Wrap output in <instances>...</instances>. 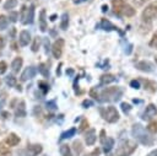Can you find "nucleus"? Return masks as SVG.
I'll use <instances>...</instances> for the list:
<instances>
[{
    "instance_id": "nucleus-46",
    "label": "nucleus",
    "mask_w": 157,
    "mask_h": 156,
    "mask_svg": "<svg viewBox=\"0 0 157 156\" xmlns=\"http://www.w3.org/2000/svg\"><path fill=\"white\" fill-rule=\"evenodd\" d=\"M47 107H48L49 109H55V108H56L54 101H49V102H47Z\"/></svg>"
},
{
    "instance_id": "nucleus-36",
    "label": "nucleus",
    "mask_w": 157,
    "mask_h": 156,
    "mask_svg": "<svg viewBox=\"0 0 157 156\" xmlns=\"http://www.w3.org/2000/svg\"><path fill=\"white\" fill-rule=\"evenodd\" d=\"M87 128H88V120H87V119H82V122H81V124H80L77 131H78V133H82V131H85Z\"/></svg>"
},
{
    "instance_id": "nucleus-26",
    "label": "nucleus",
    "mask_w": 157,
    "mask_h": 156,
    "mask_svg": "<svg viewBox=\"0 0 157 156\" xmlns=\"http://www.w3.org/2000/svg\"><path fill=\"white\" fill-rule=\"evenodd\" d=\"M76 131H77V129H76V128H70L69 130H66V131H64V133L61 134L60 139H61V140H63V139H69V138L74 136V135L76 134Z\"/></svg>"
},
{
    "instance_id": "nucleus-22",
    "label": "nucleus",
    "mask_w": 157,
    "mask_h": 156,
    "mask_svg": "<svg viewBox=\"0 0 157 156\" xmlns=\"http://www.w3.org/2000/svg\"><path fill=\"white\" fill-rule=\"evenodd\" d=\"M10 154H11V150H10L9 145L5 141H1L0 142V155L1 156H9Z\"/></svg>"
},
{
    "instance_id": "nucleus-61",
    "label": "nucleus",
    "mask_w": 157,
    "mask_h": 156,
    "mask_svg": "<svg viewBox=\"0 0 157 156\" xmlns=\"http://www.w3.org/2000/svg\"><path fill=\"white\" fill-rule=\"evenodd\" d=\"M44 156H48V155H44Z\"/></svg>"
},
{
    "instance_id": "nucleus-41",
    "label": "nucleus",
    "mask_w": 157,
    "mask_h": 156,
    "mask_svg": "<svg viewBox=\"0 0 157 156\" xmlns=\"http://www.w3.org/2000/svg\"><path fill=\"white\" fill-rule=\"evenodd\" d=\"M6 70H7V64H6L4 60H1V61H0V75H1V74H5Z\"/></svg>"
},
{
    "instance_id": "nucleus-27",
    "label": "nucleus",
    "mask_w": 157,
    "mask_h": 156,
    "mask_svg": "<svg viewBox=\"0 0 157 156\" xmlns=\"http://www.w3.org/2000/svg\"><path fill=\"white\" fill-rule=\"evenodd\" d=\"M69 26V15L67 14H63L61 16V22H60V28L61 29H66Z\"/></svg>"
},
{
    "instance_id": "nucleus-38",
    "label": "nucleus",
    "mask_w": 157,
    "mask_h": 156,
    "mask_svg": "<svg viewBox=\"0 0 157 156\" xmlns=\"http://www.w3.org/2000/svg\"><path fill=\"white\" fill-rule=\"evenodd\" d=\"M150 47L157 49V31L153 33V36H152V38H151V41H150Z\"/></svg>"
},
{
    "instance_id": "nucleus-40",
    "label": "nucleus",
    "mask_w": 157,
    "mask_h": 156,
    "mask_svg": "<svg viewBox=\"0 0 157 156\" xmlns=\"http://www.w3.org/2000/svg\"><path fill=\"white\" fill-rule=\"evenodd\" d=\"M105 140H107V136H105V130H104V129H102V130L99 131V141H101V144L103 145Z\"/></svg>"
},
{
    "instance_id": "nucleus-24",
    "label": "nucleus",
    "mask_w": 157,
    "mask_h": 156,
    "mask_svg": "<svg viewBox=\"0 0 157 156\" xmlns=\"http://www.w3.org/2000/svg\"><path fill=\"white\" fill-rule=\"evenodd\" d=\"M72 150H74V152L78 156L81 152H82V150H83V146H82V142L80 141V140H75L74 142H72Z\"/></svg>"
},
{
    "instance_id": "nucleus-42",
    "label": "nucleus",
    "mask_w": 157,
    "mask_h": 156,
    "mask_svg": "<svg viewBox=\"0 0 157 156\" xmlns=\"http://www.w3.org/2000/svg\"><path fill=\"white\" fill-rule=\"evenodd\" d=\"M90 96L93 97L94 99H98V98H99V95H98V92H97V88H94V87L91 88V90H90Z\"/></svg>"
},
{
    "instance_id": "nucleus-20",
    "label": "nucleus",
    "mask_w": 157,
    "mask_h": 156,
    "mask_svg": "<svg viewBox=\"0 0 157 156\" xmlns=\"http://www.w3.org/2000/svg\"><path fill=\"white\" fill-rule=\"evenodd\" d=\"M115 80V76L112 75V74H103L101 77H99V85H107V84H110Z\"/></svg>"
},
{
    "instance_id": "nucleus-48",
    "label": "nucleus",
    "mask_w": 157,
    "mask_h": 156,
    "mask_svg": "<svg viewBox=\"0 0 157 156\" xmlns=\"http://www.w3.org/2000/svg\"><path fill=\"white\" fill-rule=\"evenodd\" d=\"M5 47V38L2 36H0V49H2Z\"/></svg>"
},
{
    "instance_id": "nucleus-4",
    "label": "nucleus",
    "mask_w": 157,
    "mask_h": 156,
    "mask_svg": "<svg viewBox=\"0 0 157 156\" xmlns=\"http://www.w3.org/2000/svg\"><path fill=\"white\" fill-rule=\"evenodd\" d=\"M132 134L135 135V138L144 145H152L153 144V139L152 136H148L146 135L145 133V129L142 128L141 124H135L132 127Z\"/></svg>"
},
{
    "instance_id": "nucleus-17",
    "label": "nucleus",
    "mask_w": 157,
    "mask_h": 156,
    "mask_svg": "<svg viewBox=\"0 0 157 156\" xmlns=\"http://www.w3.org/2000/svg\"><path fill=\"white\" fill-rule=\"evenodd\" d=\"M22 64H23V59H22L21 57H16V58L12 60V63H11V69H12V71H13V72H18V71L21 70V68H22Z\"/></svg>"
},
{
    "instance_id": "nucleus-57",
    "label": "nucleus",
    "mask_w": 157,
    "mask_h": 156,
    "mask_svg": "<svg viewBox=\"0 0 157 156\" xmlns=\"http://www.w3.org/2000/svg\"><path fill=\"white\" fill-rule=\"evenodd\" d=\"M82 1H85V0H76V1H75V2H76V4H77V2H82Z\"/></svg>"
},
{
    "instance_id": "nucleus-19",
    "label": "nucleus",
    "mask_w": 157,
    "mask_h": 156,
    "mask_svg": "<svg viewBox=\"0 0 157 156\" xmlns=\"http://www.w3.org/2000/svg\"><path fill=\"white\" fill-rule=\"evenodd\" d=\"M39 28L42 32L47 31V20H45V10H40L39 12Z\"/></svg>"
},
{
    "instance_id": "nucleus-37",
    "label": "nucleus",
    "mask_w": 157,
    "mask_h": 156,
    "mask_svg": "<svg viewBox=\"0 0 157 156\" xmlns=\"http://www.w3.org/2000/svg\"><path fill=\"white\" fill-rule=\"evenodd\" d=\"M18 12H16V11H10L9 12V20L11 21V22H16L17 21V18H18Z\"/></svg>"
},
{
    "instance_id": "nucleus-62",
    "label": "nucleus",
    "mask_w": 157,
    "mask_h": 156,
    "mask_svg": "<svg viewBox=\"0 0 157 156\" xmlns=\"http://www.w3.org/2000/svg\"><path fill=\"white\" fill-rule=\"evenodd\" d=\"M0 2H1V0H0Z\"/></svg>"
},
{
    "instance_id": "nucleus-29",
    "label": "nucleus",
    "mask_w": 157,
    "mask_h": 156,
    "mask_svg": "<svg viewBox=\"0 0 157 156\" xmlns=\"http://www.w3.org/2000/svg\"><path fill=\"white\" fill-rule=\"evenodd\" d=\"M147 130L151 133V134H156L157 133V122L156 120H151L148 124H147Z\"/></svg>"
},
{
    "instance_id": "nucleus-59",
    "label": "nucleus",
    "mask_w": 157,
    "mask_h": 156,
    "mask_svg": "<svg viewBox=\"0 0 157 156\" xmlns=\"http://www.w3.org/2000/svg\"><path fill=\"white\" fill-rule=\"evenodd\" d=\"M0 85H1V80H0Z\"/></svg>"
},
{
    "instance_id": "nucleus-9",
    "label": "nucleus",
    "mask_w": 157,
    "mask_h": 156,
    "mask_svg": "<svg viewBox=\"0 0 157 156\" xmlns=\"http://www.w3.org/2000/svg\"><path fill=\"white\" fill-rule=\"evenodd\" d=\"M36 72H37V69H36L34 66H28V68H26V69L23 70V72L21 74L20 80H21V81H27V80L34 77Z\"/></svg>"
},
{
    "instance_id": "nucleus-30",
    "label": "nucleus",
    "mask_w": 157,
    "mask_h": 156,
    "mask_svg": "<svg viewBox=\"0 0 157 156\" xmlns=\"http://www.w3.org/2000/svg\"><path fill=\"white\" fill-rule=\"evenodd\" d=\"M17 5V0H6L4 4V10H12L13 7H16Z\"/></svg>"
},
{
    "instance_id": "nucleus-2",
    "label": "nucleus",
    "mask_w": 157,
    "mask_h": 156,
    "mask_svg": "<svg viewBox=\"0 0 157 156\" xmlns=\"http://www.w3.org/2000/svg\"><path fill=\"white\" fill-rule=\"evenodd\" d=\"M136 147H137V144L134 140H130V139L123 140L117 149L115 156H130L131 154H134Z\"/></svg>"
},
{
    "instance_id": "nucleus-47",
    "label": "nucleus",
    "mask_w": 157,
    "mask_h": 156,
    "mask_svg": "<svg viewBox=\"0 0 157 156\" xmlns=\"http://www.w3.org/2000/svg\"><path fill=\"white\" fill-rule=\"evenodd\" d=\"M92 104H93V102L90 101V99H85V101L82 102V106H83L85 108H87V107H90V106H92Z\"/></svg>"
},
{
    "instance_id": "nucleus-15",
    "label": "nucleus",
    "mask_w": 157,
    "mask_h": 156,
    "mask_svg": "<svg viewBox=\"0 0 157 156\" xmlns=\"http://www.w3.org/2000/svg\"><path fill=\"white\" fill-rule=\"evenodd\" d=\"M34 5H31L28 7V11H27V16L23 21V25H32L33 21H34Z\"/></svg>"
},
{
    "instance_id": "nucleus-54",
    "label": "nucleus",
    "mask_w": 157,
    "mask_h": 156,
    "mask_svg": "<svg viewBox=\"0 0 157 156\" xmlns=\"http://www.w3.org/2000/svg\"><path fill=\"white\" fill-rule=\"evenodd\" d=\"M66 74L72 75V74H74V70H72V69H67V70H66Z\"/></svg>"
},
{
    "instance_id": "nucleus-18",
    "label": "nucleus",
    "mask_w": 157,
    "mask_h": 156,
    "mask_svg": "<svg viewBox=\"0 0 157 156\" xmlns=\"http://www.w3.org/2000/svg\"><path fill=\"white\" fill-rule=\"evenodd\" d=\"M25 106H26L25 104V101H20V103L16 107V112H15L16 117H21V118L26 117V107Z\"/></svg>"
},
{
    "instance_id": "nucleus-51",
    "label": "nucleus",
    "mask_w": 157,
    "mask_h": 156,
    "mask_svg": "<svg viewBox=\"0 0 157 156\" xmlns=\"http://www.w3.org/2000/svg\"><path fill=\"white\" fill-rule=\"evenodd\" d=\"M112 2L113 4H121V2H124V0H112Z\"/></svg>"
},
{
    "instance_id": "nucleus-25",
    "label": "nucleus",
    "mask_w": 157,
    "mask_h": 156,
    "mask_svg": "<svg viewBox=\"0 0 157 156\" xmlns=\"http://www.w3.org/2000/svg\"><path fill=\"white\" fill-rule=\"evenodd\" d=\"M60 155L61 156H72V152H71V149H70V146L69 145H66V144H63V145H60Z\"/></svg>"
},
{
    "instance_id": "nucleus-13",
    "label": "nucleus",
    "mask_w": 157,
    "mask_h": 156,
    "mask_svg": "<svg viewBox=\"0 0 157 156\" xmlns=\"http://www.w3.org/2000/svg\"><path fill=\"white\" fill-rule=\"evenodd\" d=\"M20 136L17 135V134H15V133H10L7 136H6V139H5V142L9 145V146H16V145H18V142H20Z\"/></svg>"
},
{
    "instance_id": "nucleus-16",
    "label": "nucleus",
    "mask_w": 157,
    "mask_h": 156,
    "mask_svg": "<svg viewBox=\"0 0 157 156\" xmlns=\"http://www.w3.org/2000/svg\"><path fill=\"white\" fill-rule=\"evenodd\" d=\"M99 26H101V28H103V29H105V31H118V27L114 26V25H113L109 20H107V18H102Z\"/></svg>"
},
{
    "instance_id": "nucleus-33",
    "label": "nucleus",
    "mask_w": 157,
    "mask_h": 156,
    "mask_svg": "<svg viewBox=\"0 0 157 156\" xmlns=\"http://www.w3.org/2000/svg\"><path fill=\"white\" fill-rule=\"evenodd\" d=\"M5 82L9 87H12V86H16V77L13 75H7L6 79H5Z\"/></svg>"
},
{
    "instance_id": "nucleus-11",
    "label": "nucleus",
    "mask_w": 157,
    "mask_h": 156,
    "mask_svg": "<svg viewBox=\"0 0 157 156\" xmlns=\"http://www.w3.org/2000/svg\"><path fill=\"white\" fill-rule=\"evenodd\" d=\"M136 69H139L140 71H145V72H152L153 71V65L150 61L141 60L136 64Z\"/></svg>"
},
{
    "instance_id": "nucleus-6",
    "label": "nucleus",
    "mask_w": 157,
    "mask_h": 156,
    "mask_svg": "<svg viewBox=\"0 0 157 156\" xmlns=\"http://www.w3.org/2000/svg\"><path fill=\"white\" fill-rule=\"evenodd\" d=\"M64 44H65V42H64L63 38H58V39L53 43V45H52V54H53V57H54L55 59H59V58L61 57L63 49H64Z\"/></svg>"
},
{
    "instance_id": "nucleus-45",
    "label": "nucleus",
    "mask_w": 157,
    "mask_h": 156,
    "mask_svg": "<svg viewBox=\"0 0 157 156\" xmlns=\"http://www.w3.org/2000/svg\"><path fill=\"white\" fill-rule=\"evenodd\" d=\"M99 152H101V150L97 147V149H94L92 152H90V154H87V155H85V156H98Z\"/></svg>"
},
{
    "instance_id": "nucleus-56",
    "label": "nucleus",
    "mask_w": 157,
    "mask_h": 156,
    "mask_svg": "<svg viewBox=\"0 0 157 156\" xmlns=\"http://www.w3.org/2000/svg\"><path fill=\"white\" fill-rule=\"evenodd\" d=\"M16 90H17V91H20V92L22 91V88H21V86H20V85H16Z\"/></svg>"
},
{
    "instance_id": "nucleus-58",
    "label": "nucleus",
    "mask_w": 157,
    "mask_h": 156,
    "mask_svg": "<svg viewBox=\"0 0 157 156\" xmlns=\"http://www.w3.org/2000/svg\"><path fill=\"white\" fill-rule=\"evenodd\" d=\"M156 63H157V57H156Z\"/></svg>"
},
{
    "instance_id": "nucleus-43",
    "label": "nucleus",
    "mask_w": 157,
    "mask_h": 156,
    "mask_svg": "<svg viewBox=\"0 0 157 156\" xmlns=\"http://www.w3.org/2000/svg\"><path fill=\"white\" fill-rule=\"evenodd\" d=\"M148 0H132V4L136 6V7H141L142 5H145Z\"/></svg>"
},
{
    "instance_id": "nucleus-52",
    "label": "nucleus",
    "mask_w": 157,
    "mask_h": 156,
    "mask_svg": "<svg viewBox=\"0 0 157 156\" xmlns=\"http://www.w3.org/2000/svg\"><path fill=\"white\" fill-rule=\"evenodd\" d=\"M107 10H108V5H102V11L105 12Z\"/></svg>"
},
{
    "instance_id": "nucleus-31",
    "label": "nucleus",
    "mask_w": 157,
    "mask_h": 156,
    "mask_svg": "<svg viewBox=\"0 0 157 156\" xmlns=\"http://www.w3.org/2000/svg\"><path fill=\"white\" fill-rule=\"evenodd\" d=\"M39 45H40V37H34V39H33V43H32V47H31V49H32V52H38V49H39Z\"/></svg>"
},
{
    "instance_id": "nucleus-55",
    "label": "nucleus",
    "mask_w": 157,
    "mask_h": 156,
    "mask_svg": "<svg viewBox=\"0 0 157 156\" xmlns=\"http://www.w3.org/2000/svg\"><path fill=\"white\" fill-rule=\"evenodd\" d=\"M55 18H56V15H52L50 16V21H55Z\"/></svg>"
},
{
    "instance_id": "nucleus-34",
    "label": "nucleus",
    "mask_w": 157,
    "mask_h": 156,
    "mask_svg": "<svg viewBox=\"0 0 157 156\" xmlns=\"http://www.w3.org/2000/svg\"><path fill=\"white\" fill-rule=\"evenodd\" d=\"M38 87H39V90L43 92V95H45L48 91H49V85L45 82V81H38Z\"/></svg>"
},
{
    "instance_id": "nucleus-23",
    "label": "nucleus",
    "mask_w": 157,
    "mask_h": 156,
    "mask_svg": "<svg viewBox=\"0 0 157 156\" xmlns=\"http://www.w3.org/2000/svg\"><path fill=\"white\" fill-rule=\"evenodd\" d=\"M135 9L132 7V6H130V5H128V4H125L124 5V7H123V15H125V16H128V17H131V16H134L135 15Z\"/></svg>"
},
{
    "instance_id": "nucleus-44",
    "label": "nucleus",
    "mask_w": 157,
    "mask_h": 156,
    "mask_svg": "<svg viewBox=\"0 0 157 156\" xmlns=\"http://www.w3.org/2000/svg\"><path fill=\"white\" fill-rule=\"evenodd\" d=\"M130 86L132 87V88H140V82L137 81V80H132V81H130Z\"/></svg>"
},
{
    "instance_id": "nucleus-50",
    "label": "nucleus",
    "mask_w": 157,
    "mask_h": 156,
    "mask_svg": "<svg viewBox=\"0 0 157 156\" xmlns=\"http://www.w3.org/2000/svg\"><path fill=\"white\" fill-rule=\"evenodd\" d=\"M61 65H63V64L60 63V64H59V66H58V69H56V75H58V76L60 75V68H61Z\"/></svg>"
},
{
    "instance_id": "nucleus-7",
    "label": "nucleus",
    "mask_w": 157,
    "mask_h": 156,
    "mask_svg": "<svg viewBox=\"0 0 157 156\" xmlns=\"http://www.w3.org/2000/svg\"><path fill=\"white\" fill-rule=\"evenodd\" d=\"M42 151L43 146L40 144H28L26 147V156H38Z\"/></svg>"
},
{
    "instance_id": "nucleus-10",
    "label": "nucleus",
    "mask_w": 157,
    "mask_h": 156,
    "mask_svg": "<svg viewBox=\"0 0 157 156\" xmlns=\"http://www.w3.org/2000/svg\"><path fill=\"white\" fill-rule=\"evenodd\" d=\"M97 140V135H96V130L94 129H88L85 133V142L87 144V146H92Z\"/></svg>"
},
{
    "instance_id": "nucleus-53",
    "label": "nucleus",
    "mask_w": 157,
    "mask_h": 156,
    "mask_svg": "<svg viewBox=\"0 0 157 156\" xmlns=\"http://www.w3.org/2000/svg\"><path fill=\"white\" fill-rule=\"evenodd\" d=\"M148 156H157V149H156V150H153Z\"/></svg>"
},
{
    "instance_id": "nucleus-14",
    "label": "nucleus",
    "mask_w": 157,
    "mask_h": 156,
    "mask_svg": "<svg viewBox=\"0 0 157 156\" xmlns=\"http://www.w3.org/2000/svg\"><path fill=\"white\" fill-rule=\"evenodd\" d=\"M141 81H142V84H144L145 90H147V91H150V92H156V91H157V82H156V81L148 80V79H146V80L142 79Z\"/></svg>"
},
{
    "instance_id": "nucleus-35",
    "label": "nucleus",
    "mask_w": 157,
    "mask_h": 156,
    "mask_svg": "<svg viewBox=\"0 0 157 156\" xmlns=\"http://www.w3.org/2000/svg\"><path fill=\"white\" fill-rule=\"evenodd\" d=\"M27 11H28V7H27L26 5H22L21 11H20V17H21V22H22V23H23L26 16H27Z\"/></svg>"
},
{
    "instance_id": "nucleus-60",
    "label": "nucleus",
    "mask_w": 157,
    "mask_h": 156,
    "mask_svg": "<svg viewBox=\"0 0 157 156\" xmlns=\"http://www.w3.org/2000/svg\"><path fill=\"white\" fill-rule=\"evenodd\" d=\"M108 156H112V155H108Z\"/></svg>"
},
{
    "instance_id": "nucleus-49",
    "label": "nucleus",
    "mask_w": 157,
    "mask_h": 156,
    "mask_svg": "<svg viewBox=\"0 0 157 156\" xmlns=\"http://www.w3.org/2000/svg\"><path fill=\"white\" fill-rule=\"evenodd\" d=\"M1 115H2V118H4V119H6V118H9V117H10V113H9V112H2V113H1Z\"/></svg>"
},
{
    "instance_id": "nucleus-39",
    "label": "nucleus",
    "mask_w": 157,
    "mask_h": 156,
    "mask_svg": "<svg viewBox=\"0 0 157 156\" xmlns=\"http://www.w3.org/2000/svg\"><path fill=\"white\" fill-rule=\"evenodd\" d=\"M120 107H121V109H123L124 113H129V112L131 111V106H130L129 103H126V102H123V103L120 104Z\"/></svg>"
},
{
    "instance_id": "nucleus-3",
    "label": "nucleus",
    "mask_w": 157,
    "mask_h": 156,
    "mask_svg": "<svg viewBox=\"0 0 157 156\" xmlns=\"http://www.w3.org/2000/svg\"><path fill=\"white\" fill-rule=\"evenodd\" d=\"M99 113L103 117L104 120H107L108 123H115L119 120V112L117 111L115 107L113 106H108V107H101L99 108Z\"/></svg>"
},
{
    "instance_id": "nucleus-28",
    "label": "nucleus",
    "mask_w": 157,
    "mask_h": 156,
    "mask_svg": "<svg viewBox=\"0 0 157 156\" xmlns=\"http://www.w3.org/2000/svg\"><path fill=\"white\" fill-rule=\"evenodd\" d=\"M9 17H6L5 15H0V29H6L9 26Z\"/></svg>"
},
{
    "instance_id": "nucleus-32",
    "label": "nucleus",
    "mask_w": 157,
    "mask_h": 156,
    "mask_svg": "<svg viewBox=\"0 0 157 156\" xmlns=\"http://www.w3.org/2000/svg\"><path fill=\"white\" fill-rule=\"evenodd\" d=\"M38 71L43 75V76H49V70H48V68H47V65L44 64V63H40L39 65H38Z\"/></svg>"
},
{
    "instance_id": "nucleus-5",
    "label": "nucleus",
    "mask_w": 157,
    "mask_h": 156,
    "mask_svg": "<svg viewBox=\"0 0 157 156\" xmlns=\"http://www.w3.org/2000/svg\"><path fill=\"white\" fill-rule=\"evenodd\" d=\"M141 17L144 20V22H151L152 20L157 18V1H152L150 2L142 11Z\"/></svg>"
},
{
    "instance_id": "nucleus-21",
    "label": "nucleus",
    "mask_w": 157,
    "mask_h": 156,
    "mask_svg": "<svg viewBox=\"0 0 157 156\" xmlns=\"http://www.w3.org/2000/svg\"><path fill=\"white\" fill-rule=\"evenodd\" d=\"M103 151L105 152V154H108L110 150H112V147L114 146V139L113 138H107V140L104 141V144H103Z\"/></svg>"
},
{
    "instance_id": "nucleus-8",
    "label": "nucleus",
    "mask_w": 157,
    "mask_h": 156,
    "mask_svg": "<svg viewBox=\"0 0 157 156\" xmlns=\"http://www.w3.org/2000/svg\"><path fill=\"white\" fill-rule=\"evenodd\" d=\"M156 114H157V108H156V106L152 104V103H150V104L146 107V109H145V112H144V114H142V119H145V120H151Z\"/></svg>"
},
{
    "instance_id": "nucleus-12",
    "label": "nucleus",
    "mask_w": 157,
    "mask_h": 156,
    "mask_svg": "<svg viewBox=\"0 0 157 156\" xmlns=\"http://www.w3.org/2000/svg\"><path fill=\"white\" fill-rule=\"evenodd\" d=\"M18 42H20V44L22 47L28 45V43L31 42V34H29V32L26 31V29L21 31L20 32V36H18Z\"/></svg>"
},
{
    "instance_id": "nucleus-1",
    "label": "nucleus",
    "mask_w": 157,
    "mask_h": 156,
    "mask_svg": "<svg viewBox=\"0 0 157 156\" xmlns=\"http://www.w3.org/2000/svg\"><path fill=\"white\" fill-rule=\"evenodd\" d=\"M121 95H123V90L120 87H117V86L107 87V88L102 90V92L99 93L98 101H101V102H115L121 97Z\"/></svg>"
}]
</instances>
